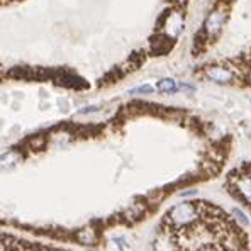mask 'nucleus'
Segmentation results:
<instances>
[{
	"instance_id": "obj_2",
	"label": "nucleus",
	"mask_w": 251,
	"mask_h": 251,
	"mask_svg": "<svg viewBox=\"0 0 251 251\" xmlns=\"http://www.w3.org/2000/svg\"><path fill=\"white\" fill-rule=\"evenodd\" d=\"M221 25H223V16H221V12H217V14H212V16L209 17L205 27H207V31L210 32V34H216V32L221 31Z\"/></svg>"
},
{
	"instance_id": "obj_1",
	"label": "nucleus",
	"mask_w": 251,
	"mask_h": 251,
	"mask_svg": "<svg viewBox=\"0 0 251 251\" xmlns=\"http://www.w3.org/2000/svg\"><path fill=\"white\" fill-rule=\"evenodd\" d=\"M156 251H250L236 223L205 202H185L167 214Z\"/></svg>"
},
{
	"instance_id": "obj_3",
	"label": "nucleus",
	"mask_w": 251,
	"mask_h": 251,
	"mask_svg": "<svg viewBox=\"0 0 251 251\" xmlns=\"http://www.w3.org/2000/svg\"><path fill=\"white\" fill-rule=\"evenodd\" d=\"M158 88H160V90H165V92H175L176 85L173 80H161L160 85H158Z\"/></svg>"
}]
</instances>
